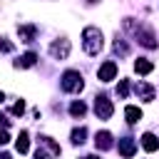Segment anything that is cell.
I'll list each match as a JSON object with an SVG mask.
<instances>
[{
	"instance_id": "cell-1",
	"label": "cell",
	"mask_w": 159,
	"mask_h": 159,
	"mask_svg": "<svg viewBox=\"0 0 159 159\" xmlns=\"http://www.w3.org/2000/svg\"><path fill=\"white\" fill-rule=\"evenodd\" d=\"M82 47H84V52L87 55H99L102 52V47H104V42H102V32L97 30V27H84L82 30Z\"/></svg>"
},
{
	"instance_id": "cell-2",
	"label": "cell",
	"mask_w": 159,
	"mask_h": 159,
	"mask_svg": "<svg viewBox=\"0 0 159 159\" xmlns=\"http://www.w3.org/2000/svg\"><path fill=\"white\" fill-rule=\"evenodd\" d=\"M60 84H62V89H65V92H82V87H84L82 75H80V72H75V70H67V72L62 75Z\"/></svg>"
},
{
	"instance_id": "cell-3",
	"label": "cell",
	"mask_w": 159,
	"mask_h": 159,
	"mask_svg": "<svg viewBox=\"0 0 159 159\" xmlns=\"http://www.w3.org/2000/svg\"><path fill=\"white\" fill-rule=\"evenodd\" d=\"M60 154V144H55L50 137H42L40 139V149L35 152V159H55Z\"/></svg>"
},
{
	"instance_id": "cell-4",
	"label": "cell",
	"mask_w": 159,
	"mask_h": 159,
	"mask_svg": "<svg viewBox=\"0 0 159 159\" xmlns=\"http://www.w3.org/2000/svg\"><path fill=\"white\" fill-rule=\"evenodd\" d=\"M112 112H114V107H112V102L107 99V94H97V97H94V114H97L99 119H109Z\"/></svg>"
},
{
	"instance_id": "cell-5",
	"label": "cell",
	"mask_w": 159,
	"mask_h": 159,
	"mask_svg": "<svg viewBox=\"0 0 159 159\" xmlns=\"http://www.w3.org/2000/svg\"><path fill=\"white\" fill-rule=\"evenodd\" d=\"M50 55H52V60H67V55H70V40H65V37L55 40L50 45Z\"/></svg>"
},
{
	"instance_id": "cell-6",
	"label": "cell",
	"mask_w": 159,
	"mask_h": 159,
	"mask_svg": "<svg viewBox=\"0 0 159 159\" xmlns=\"http://www.w3.org/2000/svg\"><path fill=\"white\" fill-rule=\"evenodd\" d=\"M97 77H99V82H112V80L117 77V62L107 60V62L97 70Z\"/></svg>"
},
{
	"instance_id": "cell-7",
	"label": "cell",
	"mask_w": 159,
	"mask_h": 159,
	"mask_svg": "<svg viewBox=\"0 0 159 159\" xmlns=\"http://www.w3.org/2000/svg\"><path fill=\"white\" fill-rule=\"evenodd\" d=\"M137 40H139L144 47H149V50L157 47V37H154V32H152L149 27H137Z\"/></svg>"
},
{
	"instance_id": "cell-8",
	"label": "cell",
	"mask_w": 159,
	"mask_h": 159,
	"mask_svg": "<svg viewBox=\"0 0 159 159\" xmlns=\"http://www.w3.org/2000/svg\"><path fill=\"white\" fill-rule=\"evenodd\" d=\"M134 92H137V97L144 99V102H152V99H154V87L147 84V82H139V84L134 87Z\"/></svg>"
},
{
	"instance_id": "cell-9",
	"label": "cell",
	"mask_w": 159,
	"mask_h": 159,
	"mask_svg": "<svg viewBox=\"0 0 159 159\" xmlns=\"http://www.w3.org/2000/svg\"><path fill=\"white\" fill-rule=\"evenodd\" d=\"M134 152H137V144H134V139H129V137H124V139H119V154L122 157H134Z\"/></svg>"
},
{
	"instance_id": "cell-10",
	"label": "cell",
	"mask_w": 159,
	"mask_h": 159,
	"mask_svg": "<svg viewBox=\"0 0 159 159\" xmlns=\"http://www.w3.org/2000/svg\"><path fill=\"white\" fill-rule=\"evenodd\" d=\"M35 32H37L35 25H20V27H17V35H20L22 42H32V40H35Z\"/></svg>"
},
{
	"instance_id": "cell-11",
	"label": "cell",
	"mask_w": 159,
	"mask_h": 159,
	"mask_svg": "<svg viewBox=\"0 0 159 159\" xmlns=\"http://www.w3.org/2000/svg\"><path fill=\"white\" fill-rule=\"evenodd\" d=\"M94 144H97V149H112V134L109 132H97Z\"/></svg>"
},
{
	"instance_id": "cell-12",
	"label": "cell",
	"mask_w": 159,
	"mask_h": 159,
	"mask_svg": "<svg viewBox=\"0 0 159 159\" xmlns=\"http://www.w3.org/2000/svg\"><path fill=\"white\" fill-rule=\"evenodd\" d=\"M15 149L20 152V154H27V149H30V134L22 129L20 132V137H17V142H15Z\"/></svg>"
},
{
	"instance_id": "cell-13",
	"label": "cell",
	"mask_w": 159,
	"mask_h": 159,
	"mask_svg": "<svg viewBox=\"0 0 159 159\" xmlns=\"http://www.w3.org/2000/svg\"><path fill=\"white\" fill-rule=\"evenodd\" d=\"M142 147H144L147 152H157V149H159V139H157L152 132H147V134L142 137Z\"/></svg>"
},
{
	"instance_id": "cell-14",
	"label": "cell",
	"mask_w": 159,
	"mask_h": 159,
	"mask_svg": "<svg viewBox=\"0 0 159 159\" xmlns=\"http://www.w3.org/2000/svg\"><path fill=\"white\" fill-rule=\"evenodd\" d=\"M124 117H127V122H129V124H137V122L142 119V109H139V107H134V104H129V107L124 109Z\"/></svg>"
},
{
	"instance_id": "cell-15",
	"label": "cell",
	"mask_w": 159,
	"mask_h": 159,
	"mask_svg": "<svg viewBox=\"0 0 159 159\" xmlns=\"http://www.w3.org/2000/svg\"><path fill=\"white\" fill-rule=\"evenodd\" d=\"M37 62V55L35 52H25L20 60H15V67H32Z\"/></svg>"
},
{
	"instance_id": "cell-16",
	"label": "cell",
	"mask_w": 159,
	"mask_h": 159,
	"mask_svg": "<svg viewBox=\"0 0 159 159\" xmlns=\"http://www.w3.org/2000/svg\"><path fill=\"white\" fill-rule=\"evenodd\" d=\"M152 70H154V65H152L149 60H137V62H134V72H137V75H149Z\"/></svg>"
},
{
	"instance_id": "cell-17",
	"label": "cell",
	"mask_w": 159,
	"mask_h": 159,
	"mask_svg": "<svg viewBox=\"0 0 159 159\" xmlns=\"http://www.w3.org/2000/svg\"><path fill=\"white\" fill-rule=\"evenodd\" d=\"M84 112H87V104L84 102H72L70 104V114L72 117H84Z\"/></svg>"
},
{
	"instance_id": "cell-18",
	"label": "cell",
	"mask_w": 159,
	"mask_h": 159,
	"mask_svg": "<svg viewBox=\"0 0 159 159\" xmlns=\"http://www.w3.org/2000/svg\"><path fill=\"white\" fill-rule=\"evenodd\" d=\"M84 137H87V129H84V127L72 129V144H82V142H84Z\"/></svg>"
},
{
	"instance_id": "cell-19",
	"label": "cell",
	"mask_w": 159,
	"mask_h": 159,
	"mask_svg": "<svg viewBox=\"0 0 159 159\" xmlns=\"http://www.w3.org/2000/svg\"><path fill=\"white\" fill-rule=\"evenodd\" d=\"M117 94H119V97H127V94H129V82H127V80H122V82L117 84Z\"/></svg>"
},
{
	"instance_id": "cell-20",
	"label": "cell",
	"mask_w": 159,
	"mask_h": 159,
	"mask_svg": "<svg viewBox=\"0 0 159 159\" xmlns=\"http://www.w3.org/2000/svg\"><path fill=\"white\" fill-rule=\"evenodd\" d=\"M22 112H25V102L20 99V102H15V104H12V114H22Z\"/></svg>"
},
{
	"instance_id": "cell-21",
	"label": "cell",
	"mask_w": 159,
	"mask_h": 159,
	"mask_svg": "<svg viewBox=\"0 0 159 159\" xmlns=\"http://www.w3.org/2000/svg\"><path fill=\"white\" fill-rule=\"evenodd\" d=\"M0 52H12V42H7V40H0Z\"/></svg>"
},
{
	"instance_id": "cell-22",
	"label": "cell",
	"mask_w": 159,
	"mask_h": 159,
	"mask_svg": "<svg viewBox=\"0 0 159 159\" xmlns=\"http://www.w3.org/2000/svg\"><path fill=\"white\" fill-rule=\"evenodd\" d=\"M114 50H117V52H122V55H127V45H124V42H119V40L114 42Z\"/></svg>"
},
{
	"instance_id": "cell-23",
	"label": "cell",
	"mask_w": 159,
	"mask_h": 159,
	"mask_svg": "<svg viewBox=\"0 0 159 159\" xmlns=\"http://www.w3.org/2000/svg\"><path fill=\"white\" fill-rule=\"evenodd\" d=\"M7 142H10V134H7L5 129H0V147H2V144H7Z\"/></svg>"
},
{
	"instance_id": "cell-24",
	"label": "cell",
	"mask_w": 159,
	"mask_h": 159,
	"mask_svg": "<svg viewBox=\"0 0 159 159\" xmlns=\"http://www.w3.org/2000/svg\"><path fill=\"white\" fill-rule=\"evenodd\" d=\"M84 159H99V157H97V154H87Z\"/></svg>"
},
{
	"instance_id": "cell-25",
	"label": "cell",
	"mask_w": 159,
	"mask_h": 159,
	"mask_svg": "<svg viewBox=\"0 0 159 159\" xmlns=\"http://www.w3.org/2000/svg\"><path fill=\"white\" fill-rule=\"evenodd\" d=\"M0 124H7V119H5V117H2V114H0Z\"/></svg>"
},
{
	"instance_id": "cell-26",
	"label": "cell",
	"mask_w": 159,
	"mask_h": 159,
	"mask_svg": "<svg viewBox=\"0 0 159 159\" xmlns=\"http://www.w3.org/2000/svg\"><path fill=\"white\" fill-rule=\"evenodd\" d=\"M0 159H10V157H7V154H5V152H0Z\"/></svg>"
},
{
	"instance_id": "cell-27",
	"label": "cell",
	"mask_w": 159,
	"mask_h": 159,
	"mask_svg": "<svg viewBox=\"0 0 159 159\" xmlns=\"http://www.w3.org/2000/svg\"><path fill=\"white\" fill-rule=\"evenodd\" d=\"M2 99H5V94H2V92H0V104H2Z\"/></svg>"
},
{
	"instance_id": "cell-28",
	"label": "cell",
	"mask_w": 159,
	"mask_h": 159,
	"mask_svg": "<svg viewBox=\"0 0 159 159\" xmlns=\"http://www.w3.org/2000/svg\"><path fill=\"white\" fill-rule=\"evenodd\" d=\"M89 2H97V0H89Z\"/></svg>"
}]
</instances>
